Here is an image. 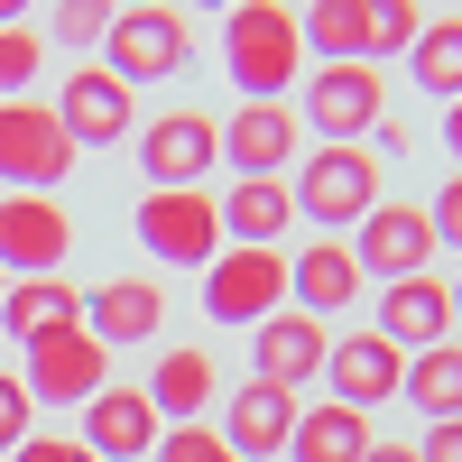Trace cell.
I'll list each match as a JSON object with an SVG mask.
<instances>
[{
    "label": "cell",
    "mask_w": 462,
    "mask_h": 462,
    "mask_svg": "<svg viewBox=\"0 0 462 462\" xmlns=\"http://www.w3.org/2000/svg\"><path fill=\"white\" fill-rule=\"evenodd\" d=\"M130 231H139V250L158 268H195L204 278V268L222 259V204L213 195H139Z\"/></svg>",
    "instance_id": "8992f818"
},
{
    "label": "cell",
    "mask_w": 462,
    "mask_h": 462,
    "mask_svg": "<svg viewBox=\"0 0 462 462\" xmlns=\"http://www.w3.org/2000/svg\"><path fill=\"white\" fill-rule=\"evenodd\" d=\"M37 74H47V37L0 28V102H37Z\"/></svg>",
    "instance_id": "83f0119b"
},
{
    "label": "cell",
    "mask_w": 462,
    "mask_h": 462,
    "mask_svg": "<svg viewBox=\"0 0 462 462\" xmlns=\"http://www.w3.org/2000/svg\"><path fill=\"white\" fill-rule=\"evenodd\" d=\"M84 333L102 342V352H139V342L167 333V287L158 278H102L84 296Z\"/></svg>",
    "instance_id": "5bb4252c"
},
{
    "label": "cell",
    "mask_w": 462,
    "mask_h": 462,
    "mask_svg": "<svg viewBox=\"0 0 462 462\" xmlns=\"http://www.w3.org/2000/svg\"><path fill=\"white\" fill-rule=\"evenodd\" d=\"M213 167H222V121H204V111H158V121H139L148 195H204Z\"/></svg>",
    "instance_id": "5b68a950"
},
{
    "label": "cell",
    "mask_w": 462,
    "mask_h": 462,
    "mask_svg": "<svg viewBox=\"0 0 462 462\" xmlns=\"http://www.w3.org/2000/svg\"><path fill=\"white\" fill-rule=\"evenodd\" d=\"M0 296H10V278H0Z\"/></svg>",
    "instance_id": "f35d334b"
},
{
    "label": "cell",
    "mask_w": 462,
    "mask_h": 462,
    "mask_svg": "<svg viewBox=\"0 0 462 462\" xmlns=\"http://www.w3.org/2000/svg\"><path fill=\"white\" fill-rule=\"evenodd\" d=\"M398 379H407V352H389L379 333H342L333 342V361H324V398H342V407H389L398 398Z\"/></svg>",
    "instance_id": "d6986e66"
},
{
    "label": "cell",
    "mask_w": 462,
    "mask_h": 462,
    "mask_svg": "<svg viewBox=\"0 0 462 462\" xmlns=\"http://www.w3.org/2000/svg\"><path fill=\"white\" fill-rule=\"evenodd\" d=\"M435 139H444V158H453V176H462V102H444V121H435Z\"/></svg>",
    "instance_id": "d590c367"
},
{
    "label": "cell",
    "mask_w": 462,
    "mask_h": 462,
    "mask_svg": "<svg viewBox=\"0 0 462 462\" xmlns=\"http://www.w3.org/2000/svg\"><path fill=\"white\" fill-rule=\"evenodd\" d=\"M74 250V213L47 195H0V278H56Z\"/></svg>",
    "instance_id": "8fae6325"
},
{
    "label": "cell",
    "mask_w": 462,
    "mask_h": 462,
    "mask_svg": "<svg viewBox=\"0 0 462 462\" xmlns=\"http://www.w3.org/2000/svg\"><path fill=\"white\" fill-rule=\"evenodd\" d=\"M74 158H84V148L56 130L47 102H0V185H10V195H56L74 176Z\"/></svg>",
    "instance_id": "ba28073f"
},
{
    "label": "cell",
    "mask_w": 462,
    "mask_h": 462,
    "mask_svg": "<svg viewBox=\"0 0 462 462\" xmlns=\"http://www.w3.org/2000/svg\"><path fill=\"white\" fill-rule=\"evenodd\" d=\"M204 315L231 333H259L268 315H287V250H231L204 268Z\"/></svg>",
    "instance_id": "52a82bcc"
},
{
    "label": "cell",
    "mask_w": 462,
    "mask_h": 462,
    "mask_svg": "<svg viewBox=\"0 0 462 462\" xmlns=\"http://www.w3.org/2000/svg\"><path fill=\"white\" fill-rule=\"evenodd\" d=\"M379 435H370V416L361 407H342V398H315V407H296V435H287V462H361Z\"/></svg>",
    "instance_id": "603a6c76"
},
{
    "label": "cell",
    "mask_w": 462,
    "mask_h": 462,
    "mask_svg": "<svg viewBox=\"0 0 462 462\" xmlns=\"http://www.w3.org/2000/svg\"><path fill=\"white\" fill-rule=\"evenodd\" d=\"M222 65H231V84H241V102H287V84H305L296 10H278V0L222 10Z\"/></svg>",
    "instance_id": "6da1fadb"
},
{
    "label": "cell",
    "mask_w": 462,
    "mask_h": 462,
    "mask_svg": "<svg viewBox=\"0 0 462 462\" xmlns=\"http://www.w3.org/2000/svg\"><path fill=\"white\" fill-rule=\"evenodd\" d=\"M296 121L315 130V148H361V130L389 121V74L379 65H315Z\"/></svg>",
    "instance_id": "3957f363"
},
{
    "label": "cell",
    "mask_w": 462,
    "mask_h": 462,
    "mask_svg": "<svg viewBox=\"0 0 462 462\" xmlns=\"http://www.w3.org/2000/svg\"><path fill=\"white\" fill-rule=\"evenodd\" d=\"M10 462H93V453L74 444V435H28V444H19Z\"/></svg>",
    "instance_id": "836d02e7"
},
{
    "label": "cell",
    "mask_w": 462,
    "mask_h": 462,
    "mask_svg": "<svg viewBox=\"0 0 462 462\" xmlns=\"http://www.w3.org/2000/svg\"><path fill=\"white\" fill-rule=\"evenodd\" d=\"M416 462H462V416H453V426H426V435H416Z\"/></svg>",
    "instance_id": "e575fe53"
},
{
    "label": "cell",
    "mask_w": 462,
    "mask_h": 462,
    "mask_svg": "<svg viewBox=\"0 0 462 462\" xmlns=\"http://www.w3.org/2000/svg\"><path fill=\"white\" fill-rule=\"evenodd\" d=\"M444 287H453V333H462V278H444Z\"/></svg>",
    "instance_id": "74e56055"
},
{
    "label": "cell",
    "mask_w": 462,
    "mask_h": 462,
    "mask_svg": "<svg viewBox=\"0 0 462 462\" xmlns=\"http://www.w3.org/2000/svg\"><path fill=\"white\" fill-rule=\"evenodd\" d=\"M296 148H305V121H296L287 102H241V111L222 121V158H231V176H287Z\"/></svg>",
    "instance_id": "2e32d148"
},
{
    "label": "cell",
    "mask_w": 462,
    "mask_h": 462,
    "mask_svg": "<svg viewBox=\"0 0 462 462\" xmlns=\"http://www.w3.org/2000/svg\"><path fill=\"white\" fill-rule=\"evenodd\" d=\"M222 204V241L231 250H287V222H296V195H287V176H241Z\"/></svg>",
    "instance_id": "44dd1931"
},
{
    "label": "cell",
    "mask_w": 462,
    "mask_h": 462,
    "mask_svg": "<svg viewBox=\"0 0 462 462\" xmlns=\"http://www.w3.org/2000/svg\"><path fill=\"white\" fill-rule=\"evenodd\" d=\"M296 37L324 65H370V0H315V10H296Z\"/></svg>",
    "instance_id": "d4e9b609"
},
{
    "label": "cell",
    "mask_w": 462,
    "mask_h": 462,
    "mask_svg": "<svg viewBox=\"0 0 462 462\" xmlns=\"http://www.w3.org/2000/svg\"><path fill=\"white\" fill-rule=\"evenodd\" d=\"M250 361H259V389H287V398H305L324 379V361H333V324H315V315H268L259 333H250Z\"/></svg>",
    "instance_id": "7c38bea8"
},
{
    "label": "cell",
    "mask_w": 462,
    "mask_h": 462,
    "mask_svg": "<svg viewBox=\"0 0 462 462\" xmlns=\"http://www.w3.org/2000/svg\"><path fill=\"white\" fill-rule=\"evenodd\" d=\"M361 462H416V444H389V435H379V444H370Z\"/></svg>",
    "instance_id": "8d00e7d4"
},
{
    "label": "cell",
    "mask_w": 462,
    "mask_h": 462,
    "mask_svg": "<svg viewBox=\"0 0 462 462\" xmlns=\"http://www.w3.org/2000/svg\"><path fill=\"white\" fill-rule=\"evenodd\" d=\"M185 56H195V28H185V10H111V37H102V74L121 93L139 84H167V74H185Z\"/></svg>",
    "instance_id": "277c9868"
},
{
    "label": "cell",
    "mask_w": 462,
    "mask_h": 462,
    "mask_svg": "<svg viewBox=\"0 0 462 462\" xmlns=\"http://www.w3.org/2000/svg\"><path fill=\"white\" fill-rule=\"evenodd\" d=\"M287 195H296V222H315V241H342V231H361L379 204V158H370V139L361 148H305L296 176H287Z\"/></svg>",
    "instance_id": "7a4b0ae2"
},
{
    "label": "cell",
    "mask_w": 462,
    "mask_h": 462,
    "mask_svg": "<svg viewBox=\"0 0 462 462\" xmlns=\"http://www.w3.org/2000/svg\"><path fill=\"white\" fill-rule=\"evenodd\" d=\"M65 324H84V296H74L65 278H10V296H0V333H10L19 352L37 333H65Z\"/></svg>",
    "instance_id": "cb8c5ba5"
},
{
    "label": "cell",
    "mask_w": 462,
    "mask_h": 462,
    "mask_svg": "<svg viewBox=\"0 0 462 462\" xmlns=\"http://www.w3.org/2000/svg\"><path fill=\"white\" fill-rule=\"evenodd\" d=\"M352 259H361V278H379V287L435 278V222H426V204H379L352 231Z\"/></svg>",
    "instance_id": "30bf717a"
},
{
    "label": "cell",
    "mask_w": 462,
    "mask_h": 462,
    "mask_svg": "<svg viewBox=\"0 0 462 462\" xmlns=\"http://www.w3.org/2000/svg\"><path fill=\"white\" fill-rule=\"evenodd\" d=\"M287 435H296V398H287V389L241 379V389L222 398V444H231V462H278Z\"/></svg>",
    "instance_id": "ffe728a7"
},
{
    "label": "cell",
    "mask_w": 462,
    "mask_h": 462,
    "mask_svg": "<svg viewBox=\"0 0 462 462\" xmlns=\"http://www.w3.org/2000/svg\"><path fill=\"white\" fill-rule=\"evenodd\" d=\"M416 28H426V19H416V0H370V65H379V56H407Z\"/></svg>",
    "instance_id": "f1b7e54d"
},
{
    "label": "cell",
    "mask_w": 462,
    "mask_h": 462,
    "mask_svg": "<svg viewBox=\"0 0 462 462\" xmlns=\"http://www.w3.org/2000/svg\"><path fill=\"white\" fill-rule=\"evenodd\" d=\"M398 398L426 416V426H453L462 416V342H435V352H416L407 379H398Z\"/></svg>",
    "instance_id": "484cf974"
},
{
    "label": "cell",
    "mask_w": 462,
    "mask_h": 462,
    "mask_svg": "<svg viewBox=\"0 0 462 462\" xmlns=\"http://www.w3.org/2000/svg\"><path fill=\"white\" fill-rule=\"evenodd\" d=\"M28 426H37V407H28V389H19L10 370H0V453H19V444H28Z\"/></svg>",
    "instance_id": "1f68e13d"
},
{
    "label": "cell",
    "mask_w": 462,
    "mask_h": 462,
    "mask_svg": "<svg viewBox=\"0 0 462 462\" xmlns=\"http://www.w3.org/2000/svg\"><path fill=\"white\" fill-rule=\"evenodd\" d=\"M19 389H28V407H93V398L111 389V352H102V342H93L84 324L37 333V342H28Z\"/></svg>",
    "instance_id": "9c48e42d"
},
{
    "label": "cell",
    "mask_w": 462,
    "mask_h": 462,
    "mask_svg": "<svg viewBox=\"0 0 462 462\" xmlns=\"http://www.w3.org/2000/svg\"><path fill=\"white\" fill-rule=\"evenodd\" d=\"M426 222H435V250H462V176H444V185H435Z\"/></svg>",
    "instance_id": "d6a6232c"
},
{
    "label": "cell",
    "mask_w": 462,
    "mask_h": 462,
    "mask_svg": "<svg viewBox=\"0 0 462 462\" xmlns=\"http://www.w3.org/2000/svg\"><path fill=\"white\" fill-rule=\"evenodd\" d=\"M213 398H222L213 352H158V370H148V407H158V426H204Z\"/></svg>",
    "instance_id": "7402d4cb"
},
{
    "label": "cell",
    "mask_w": 462,
    "mask_h": 462,
    "mask_svg": "<svg viewBox=\"0 0 462 462\" xmlns=\"http://www.w3.org/2000/svg\"><path fill=\"white\" fill-rule=\"evenodd\" d=\"M361 287H370V278H361L352 241H305V250H287V305H296V315L333 324V315H352Z\"/></svg>",
    "instance_id": "e0dca14e"
},
{
    "label": "cell",
    "mask_w": 462,
    "mask_h": 462,
    "mask_svg": "<svg viewBox=\"0 0 462 462\" xmlns=\"http://www.w3.org/2000/svg\"><path fill=\"white\" fill-rule=\"evenodd\" d=\"M158 407H148V389H130V379H111V389L84 407V435H74V444H84L93 462H148V453H158Z\"/></svg>",
    "instance_id": "9a60e30c"
},
{
    "label": "cell",
    "mask_w": 462,
    "mask_h": 462,
    "mask_svg": "<svg viewBox=\"0 0 462 462\" xmlns=\"http://www.w3.org/2000/svg\"><path fill=\"white\" fill-rule=\"evenodd\" d=\"M148 462H231V444H222L213 426H167Z\"/></svg>",
    "instance_id": "f546056e"
},
{
    "label": "cell",
    "mask_w": 462,
    "mask_h": 462,
    "mask_svg": "<svg viewBox=\"0 0 462 462\" xmlns=\"http://www.w3.org/2000/svg\"><path fill=\"white\" fill-rule=\"evenodd\" d=\"M389 352H435V342H453V287L444 278H398L379 287V324H370Z\"/></svg>",
    "instance_id": "ac0fdd59"
},
{
    "label": "cell",
    "mask_w": 462,
    "mask_h": 462,
    "mask_svg": "<svg viewBox=\"0 0 462 462\" xmlns=\"http://www.w3.org/2000/svg\"><path fill=\"white\" fill-rule=\"evenodd\" d=\"M47 111H56V130L74 148H121V130H139V93H121L102 65H74Z\"/></svg>",
    "instance_id": "4fadbf2b"
},
{
    "label": "cell",
    "mask_w": 462,
    "mask_h": 462,
    "mask_svg": "<svg viewBox=\"0 0 462 462\" xmlns=\"http://www.w3.org/2000/svg\"><path fill=\"white\" fill-rule=\"evenodd\" d=\"M47 28L65 37V47H102V37H111V10H93V0H65Z\"/></svg>",
    "instance_id": "4dcf8cb0"
},
{
    "label": "cell",
    "mask_w": 462,
    "mask_h": 462,
    "mask_svg": "<svg viewBox=\"0 0 462 462\" xmlns=\"http://www.w3.org/2000/svg\"><path fill=\"white\" fill-rule=\"evenodd\" d=\"M407 74H416V93H435V102H462V10H435L426 28H416V47H407Z\"/></svg>",
    "instance_id": "4316f807"
}]
</instances>
